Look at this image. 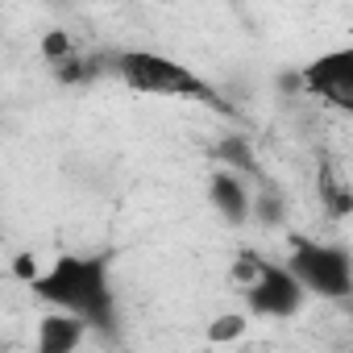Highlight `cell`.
I'll return each mask as SVG.
<instances>
[{"mask_svg":"<svg viewBox=\"0 0 353 353\" xmlns=\"http://www.w3.org/2000/svg\"><path fill=\"white\" fill-rule=\"evenodd\" d=\"M30 287L50 307L75 312L88 324H112V283H108V262L104 258L59 254L46 270H38V279Z\"/></svg>","mask_w":353,"mask_h":353,"instance_id":"1","label":"cell"},{"mask_svg":"<svg viewBox=\"0 0 353 353\" xmlns=\"http://www.w3.org/2000/svg\"><path fill=\"white\" fill-rule=\"evenodd\" d=\"M117 75L125 79V88H133L137 96H166V100H196V104H212L225 108V100L216 96V88L196 75L192 67H183L179 59L158 54V50H125L117 59Z\"/></svg>","mask_w":353,"mask_h":353,"instance_id":"2","label":"cell"},{"mask_svg":"<svg viewBox=\"0 0 353 353\" xmlns=\"http://www.w3.org/2000/svg\"><path fill=\"white\" fill-rule=\"evenodd\" d=\"M237 274L245 279V299L254 316H270V320H287L303 307L307 287L299 283V274L287 262H266L254 250H245Z\"/></svg>","mask_w":353,"mask_h":353,"instance_id":"3","label":"cell"},{"mask_svg":"<svg viewBox=\"0 0 353 353\" xmlns=\"http://www.w3.org/2000/svg\"><path fill=\"white\" fill-rule=\"evenodd\" d=\"M287 266L299 274L307 295L353 299V258L341 245H328V241H316V237H291Z\"/></svg>","mask_w":353,"mask_h":353,"instance_id":"4","label":"cell"},{"mask_svg":"<svg viewBox=\"0 0 353 353\" xmlns=\"http://www.w3.org/2000/svg\"><path fill=\"white\" fill-rule=\"evenodd\" d=\"M299 83L320 104L353 117V46H336L299 67Z\"/></svg>","mask_w":353,"mask_h":353,"instance_id":"5","label":"cell"},{"mask_svg":"<svg viewBox=\"0 0 353 353\" xmlns=\"http://www.w3.org/2000/svg\"><path fill=\"white\" fill-rule=\"evenodd\" d=\"M83 336H88V320L75 316V312L54 307L38 324V353H71V349L83 345Z\"/></svg>","mask_w":353,"mask_h":353,"instance_id":"6","label":"cell"},{"mask_svg":"<svg viewBox=\"0 0 353 353\" xmlns=\"http://www.w3.org/2000/svg\"><path fill=\"white\" fill-rule=\"evenodd\" d=\"M208 196H212V204H216V212H221L225 221L241 225V221L250 216V192H245V183H241V174L221 170L216 179H212V188H208Z\"/></svg>","mask_w":353,"mask_h":353,"instance_id":"7","label":"cell"},{"mask_svg":"<svg viewBox=\"0 0 353 353\" xmlns=\"http://www.w3.org/2000/svg\"><path fill=\"white\" fill-rule=\"evenodd\" d=\"M245 328H250V320L233 312V316H216V320H212V328H208V336H212V341H237Z\"/></svg>","mask_w":353,"mask_h":353,"instance_id":"8","label":"cell"}]
</instances>
